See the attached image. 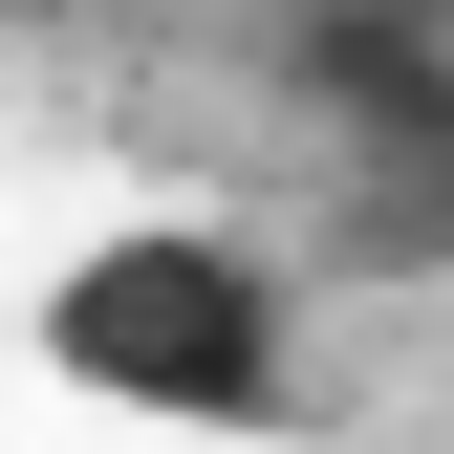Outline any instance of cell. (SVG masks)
I'll return each instance as SVG.
<instances>
[{
	"mask_svg": "<svg viewBox=\"0 0 454 454\" xmlns=\"http://www.w3.org/2000/svg\"><path fill=\"white\" fill-rule=\"evenodd\" d=\"M43 368L108 389V411H152V433H260L281 389H303V303H281L260 239L152 216V239H87L43 281Z\"/></svg>",
	"mask_w": 454,
	"mask_h": 454,
	"instance_id": "6da1fadb",
	"label": "cell"
},
{
	"mask_svg": "<svg viewBox=\"0 0 454 454\" xmlns=\"http://www.w3.org/2000/svg\"><path fill=\"white\" fill-rule=\"evenodd\" d=\"M0 22H43V0H0Z\"/></svg>",
	"mask_w": 454,
	"mask_h": 454,
	"instance_id": "7a4b0ae2",
	"label": "cell"
}]
</instances>
